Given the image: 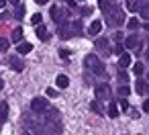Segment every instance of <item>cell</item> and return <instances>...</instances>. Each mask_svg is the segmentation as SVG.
Instances as JSON below:
<instances>
[{
  "instance_id": "obj_1",
  "label": "cell",
  "mask_w": 149,
  "mask_h": 135,
  "mask_svg": "<svg viewBox=\"0 0 149 135\" xmlns=\"http://www.w3.org/2000/svg\"><path fill=\"white\" fill-rule=\"evenodd\" d=\"M84 64H86V68H90V70H92L94 74H100V76H102V74L106 72L104 64H102V62H100V59H98L96 55H92V53H90V55H86Z\"/></svg>"
},
{
  "instance_id": "obj_2",
  "label": "cell",
  "mask_w": 149,
  "mask_h": 135,
  "mask_svg": "<svg viewBox=\"0 0 149 135\" xmlns=\"http://www.w3.org/2000/svg\"><path fill=\"white\" fill-rule=\"evenodd\" d=\"M106 21H108V25H123L125 23V13L120 8H112V13L106 10Z\"/></svg>"
},
{
  "instance_id": "obj_3",
  "label": "cell",
  "mask_w": 149,
  "mask_h": 135,
  "mask_svg": "<svg viewBox=\"0 0 149 135\" xmlns=\"http://www.w3.org/2000/svg\"><path fill=\"white\" fill-rule=\"evenodd\" d=\"M31 111L33 113H45V111H49V102H47V98H43V96H37V98H33L31 100Z\"/></svg>"
},
{
  "instance_id": "obj_4",
  "label": "cell",
  "mask_w": 149,
  "mask_h": 135,
  "mask_svg": "<svg viewBox=\"0 0 149 135\" xmlns=\"http://www.w3.org/2000/svg\"><path fill=\"white\" fill-rule=\"evenodd\" d=\"M96 96L98 98H108L110 96V86L108 84H98L96 86Z\"/></svg>"
},
{
  "instance_id": "obj_5",
  "label": "cell",
  "mask_w": 149,
  "mask_h": 135,
  "mask_svg": "<svg viewBox=\"0 0 149 135\" xmlns=\"http://www.w3.org/2000/svg\"><path fill=\"white\" fill-rule=\"evenodd\" d=\"M96 47H98V51L104 53V55H110V51H112V49L108 47V41H106V39H98V41H96Z\"/></svg>"
},
{
  "instance_id": "obj_6",
  "label": "cell",
  "mask_w": 149,
  "mask_h": 135,
  "mask_svg": "<svg viewBox=\"0 0 149 135\" xmlns=\"http://www.w3.org/2000/svg\"><path fill=\"white\" fill-rule=\"evenodd\" d=\"M125 47H129V49H139V37H137V35H129L127 41H125Z\"/></svg>"
},
{
  "instance_id": "obj_7",
  "label": "cell",
  "mask_w": 149,
  "mask_h": 135,
  "mask_svg": "<svg viewBox=\"0 0 149 135\" xmlns=\"http://www.w3.org/2000/svg\"><path fill=\"white\" fill-rule=\"evenodd\" d=\"M10 68H13L15 72H23V70H25V64H23L21 57H10Z\"/></svg>"
},
{
  "instance_id": "obj_8",
  "label": "cell",
  "mask_w": 149,
  "mask_h": 135,
  "mask_svg": "<svg viewBox=\"0 0 149 135\" xmlns=\"http://www.w3.org/2000/svg\"><path fill=\"white\" fill-rule=\"evenodd\" d=\"M55 84H57V88H68V86H70V78H68L65 74H59V76L55 78Z\"/></svg>"
},
{
  "instance_id": "obj_9",
  "label": "cell",
  "mask_w": 149,
  "mask_h": 135,
  "mask_svg": "<svg viewBox=\"0 0 149 135\" xmlns=\"http://www.w3.org/2000/svg\"><path fill=\"white\" fill-rule=\"evenodd\" d=\"M100 31H102V23H100V21H94V23L88 27V33H90L92 37H94V35H98Z\"/></svg>"
},
{
  "instance_id": "obj_10",
  "label": "cell",
  "mask_w": 149,
  "mask_h": 135,
  "mask_svg": "<svg viewBox=\"0 0 149 135\" xmlns=\"http://www.w3.org/2000/svg\"><path fill=\"white\" fill-rule=\"evenodd\" d=\"M127 8L131 13H139L141 10V0H127Z\"/></svg>"
},
{
  "instance_id": "obj_11",
  "label": "cell",
  "mask_w": 149,
  "mask_h": 135,
  "mask_svg": "<svg viewBox=\"0 0 149 135\" xmlns=\"http://www.w3.org/2000/svg\"><path fill=\"white\" fill-rule=\"evenodd\" d=\"M51 19H53L55 23H59V21L63 19V13L59 10V6H51Z\"/></svg>"
},
{
  "instance_id": "obj_12",
  "label": "cell",
  "mask_w": 149,
  "mask_h": 135,
  "mask_svg": "<svg viewBox=\"0 0 149 135\" xmlns=\"http://www.w3.org/2000/svg\"><path fill=\"white\" fill-rule=\"evenodd\" d=\"M72 35H74V31H70L68 25H61V27H59V37H61V39H70Z\"/></svg>"
},
{
  "instance_id": "obj_13",
  "label": "cell",
  "mask_w": 149,
  "mask_h": 135,
  "mask_svg": "<svg viewBox=\"0 0 149 135\" xmlns=\"http://www.w3.org/2000/svg\"><path fill=\"white\" fill-rule=\"evenodd\" d=\"M37 37H39L41 41H47V39H49V33H47V29H45L43 25H37Z\"/></svg>"
},
{
  "instance_id": "obj_14",
  "label": "cell",
  "mask_w": 149,
  "mask_h": 135,
  "mask_svg": "<svg viewBox=\"0 0 149 135\" xmlns=\"http://www.w3.org/2000/svg\"><path fill=\"white\" fill-rule=\"evenodd\" d=\"M17 51H19L21 55L31 53V51H33V45H31V43H21V45H17Z\"/></svg>"
},
{
  "instance_id": "obj_15",
  "label": "cell",
  "mask_w": 149,
  "mask_h": 135,
  "mask_svg": "<svg viewBox=\"0 0 149 135\" xmlns=\"http://www.w3.org/2000/svg\"><path fill=\"white\" fill-rule=\"evenodd\" d=\"M131 62H133V59H131V55H129V53H123V55L118 57V66H120V68H129V66H131Z\"/></svg>"
},
{
  "instance_id": "obj_16",
  "label": "cell",
  "mask_w": 149,
  "mask_h": 135,
  "mask_svg": "<svg viewBox=\"0 0 149 135\" xmlns=\"http://www.w3.org/2000/svg\"><path fill=\"white\" fill-rule=\"evenodd\" d=\"M6 117H8V104L0 100V121H6Z\"/></svg>"
},
{
  "instance_id": "obj_17",
  "label": "cell",
  "mask_w": 149,
  "mask_h": 135,
  "mask_svg": "<svg viewBox=\"0 0 149 135\" xmlns=\"http://www.w3.org/2000/svg\"><path fill=\"white\" fill-rule=\"evenodd\" d=\"M108 117H110V119H116V117H118V106H116L114 102L108 104Z\"/></svg>"
},
{
  "instance_id": "obj_18",
  "label": "cell",
  "mask_w": 149,
  "mask_h": 135,
  "mask_svg": "<svg viewBox=\"0 0 149 135\" xmlns=\"http://www.w3.org/2000/svg\"><path fill=\"white\" fill-rule=\"evenodd\" d=\"M143 72H145V66H143L141 62H137V64L133 66V74H135V76H143Z\"/></svg>"
},
{
  "instance_id": "obj_19",
  "label": "cell",
  "mask_w": 149,
  "mask_h": 135,
  "mask_svg": "<svg viewBox=\"0 0 149 135\" xmlns=\"http://www.w3.org/2000/svg\"><path fill=\"white\" fill-rule=\"evenodd\" d=\"M135 88H137V92H139V94H143V92L147 90V84H145L143 80H137V84H135Z\"/></svg>"
},
{
  "instance_id": "obj_20",
  "label": "cell",
  "mask_w": 149,
  "mask_h": 135,
  "mask_svg": "<svg viewBox=\"0 0 149 135\" xmlns=\"http://www.w3.org/2000/svg\"><path fill=\"white\" fill-rule=\"evenodd\" d=\"M23 39V29H15L13 31V41L17 43V41H21Z\"/></svg>"
},
{
  "instance_id": "obj_21",
  "label": "cell",
  "mask_w": 149,
  "mask_h": 135,
  "mask_svg": "<svg viewBox=\"0 0 149 135\" xmlns=\"http://www.w3.org/2000/svg\"><path fill=\"white\" fill-rule=\"evenodd\" d=\"M90 106H92V111H94L96 115H102V106H100V102H98V100H92V104H90Z\"/></svg>"
},
{
  "instance_id": "obj_22",
  "label": "cell",
  "mask_w": 149,
  "mask_h": 135,
  "mask_svg": "<svg viewBox=\"0 0 149 135\" xmlns=\"http://www.w3.org/2000/svg\"><path fill=\"white\" fill-rule=\"evenodd\" d=\"M72 29H74V35H82V23H80V21H76V23L72 25Z\"/></svg>"
},
{
  "instance_id": "obj_23",
  "label": "cell",
  "mask_w": 149,
  "mask_h": 135,
  "mask_svg": "<svg viewBox=\"0 0 149 135\" xmlns=\"http://www.w3.org/2000/svg\"><path fill=\"white\" fill-rule=\"evenodd\" d=\"M139 13H141V17H143L145 21H149V4H145V6H141V10H139Z\"/></svg>"
},
{
  "instance_id": "obj_24",
  "label": "cell",
  "mask_w": 149,
  "mask_h": 135,
  "mask_svg": "<svg viewBox=\"0 0 149 135\" xmlns=\"http://www.w3.org/2000/svg\"><path fill=\"white\" fill-rule=\"evenodd\" d=\"M8 47H10L8 39H0V51H8Z\"/></svg>"
},
{
  "instance_id": "obj_25",
  "label": "cell",
  "mask_w": 149,
  "mask_h": 135,
  "mask_svg": "<svg viewBox=\"0 0 149 135\" xmlns=\"http://www.w3.org/2000/svg\"><path fill=\"white\" fill-rule=\"evenodd\" d=\"M41 21H43V17H41L39 13H35V15L31 17V23H33V25H41Z\"/></svg>"
},
{
  "instance_id": "obj_26",
  "label": "cell",
  "mask_w": 149,
  "mask_h": 135,
  "mask_svg": "<svg viewBox=\"0 0 149 135\" xmlns=\"http://www.w3.org/2000/svg\"><path fill=\"white\" fill-rule=\"evenodd\" d=\"M112 51H114V53H118V55H123V53H125V43H116Z\"/></svg>"
},
{
  "instance_id": "obj_27",
  "label": "cell",
  "mask_w": 149,
  "mask_h": 135,
  "mask_svg": "<svg viewBox=\"0 0 149 135\" xmlns=\"http://www.w3.org/2000/svg\"><path fill=\"white\" fill-rule=\"evenodd\" d=\"M118 94L125 98V96H129V94H131V88H129V86H120V88H118Z\"/></svg>"
},
{
  "instance_id": "obj_28",
  "label": "cell",
  "mask_w": 149,
  "mask_h": 135,
  "mask_svg": "<svg viewBox=\"0 0 149 135\" xmlns=\"http://www.w3.org/2000/svg\"><path fill=\"white\" fill-rule=\"evenodd\" d=\"M98 6H100V10H104V13L110 8V6H108V0H98Z\"/></svg>"
},
{
  "instance_id": "obj_29",
  "label": "cell",
  "mask_w": 149,
  "mask_h": 135,
  "mask_svg": "<svg viewBox=\"0 0 149 135\" xmlns=\"http://www.w3.org/2000/svg\"><path fill=\"white\" fill-rule=\"evenodd\" d=\"M127 27H129V29H137V27H139V21H137V19H129Z\"/></svg>"
},
{
  "instance_id": "obj_30",
  "label": "cell",
  "mask_w": 149,
  "mask_h": 135,
  "mask_svg": "<svg viewBox=\"0 0 149 135\" xmlns=\"http://www.w3.org/2000/svg\"><path fill=\"white\" fill-rule=\"evenodd\" d=\"M118 80H120V82H127V80H129V76H127V72H125L123 68L118 70Z\"/></svg>"
},
{
  "instance_id": "obj_31",
  "label": "cell",
  "mask_w": 149,
  "mask_h": 135,
  "mask_svg": "<svg viewBox=\"0 0 149 135\" xmlns=\"http://www.w3.org/2000/svg\"><path fill=\"white\" fill-rule=\"evenodd\" d=\"M15 15H17V19H23V17H25V6H19V10H17Z\"/></svg>"
},
{
  "instance_id": "obj_32",
  "label": "cell",
  "mask_w": 149,
  "mask_h": 135,
  "mask_svg": "<svg viewBox=\"0 0 149 135\" xmlns=\"http://www.w3.org/2000/svg\"><path fill=\"white\" fill-rule=\"evenodd\" d=\"M47 94H49V98H55V96H57V92H55L53 88H47Z\"/></svg>"
},
{
  "instance_id": "obj_33",
  "label": "cell",
  "mask_w": 149,
  "mask_h": 135,
  "mask_svg": "<svg viewBox=\"0 0 149 135\" xmlns=\"http://www.w3.org/2000/svg\"><path fill=\"white\" fill-rule=\"evenodd\" d=\"M120 106H123L125 111H129V108H131V106H129V102H127V98H123V100H120Z\"/></svg>"
},
{
  "instance_id": "obj_34",
  "label": "cell",
  "mask_w": 149,
  "mask_h": 135,
  "mask_svg": "<svg viewBox=\"0 0 149 135\" xmlns=\"http://www.w3.org/2000/svg\"><path fill=\"white\" fill-rule=\"evenodd\" d=\"M59 55H61V57H70V51H68V49H59Z\"/></svg>"
},
{
  "instance_id": "obj_35",
  "label": "cell",
  "mask_w": 149,
  "mask_h": 135,
  "mask_svg": "<svg viewBox=\"0 0 149 135\" xmlns=\"http://www.w3.org/2000/svg\"><path fill=\"white\" fill-rule=\"evenodd\" d=\"M129 115H131V117H133V119H137V117H139V113H137V111H135V108H129Z\"/></svg>"
},
{
  "instance_id": "obj_36",
  "label": "cell",
  "mask_w": 149,
  "mask_h": 135,
  "mask_svg": "<svg viewBox=\"0 0 149 135\" xmlns=\"http://www.w3.org/2000/svg\"><path fill=\"white\" fill-rule=\"evenodd\" d=\"M143 113H147V115H149V100H145V102H143Z\"/></svg>"
},
{
  "instance_id": "obj_37",
  "label": "cell",
  "mask_w": 149,
  "mask_h": 135,
  "mask_svg": "<svg viewBox=\"0 0 149 135\" xmlns=\"http://www.w3.org/2000/svg\"><path fill=\"white\" fill-rule=\"evenodd\" d=\"M90 13H92V8H88V6H86V8H84V10H82V17H88V15H90Z\"/></svg>"
},
{
  "instance_id": "obj_38",
  "label": "cell",
  "mask_w": 149,
  "mask_h": 135,
  "mask_svg": "<svg viewBox=\"0 0 149 135\" xmlns=\"http://www.w3.org/2000/svg\"><path fill=\"white\" fill-rule=\"evenodd\" d=\"M6 2H8V0H0V8H4V6H6Z\"/></svg>"
},
{
  "instance_id": "obj_39",
  "label": "cell",
  "mask_w": 149,
  "mask_h": 135,
  "mask_svg": "<svg viewBox=\"0 0 149 135\" xmlns=\"http://www.w3.org/2000/svg\"><path fill=\"white\" fill-rule=\"evenodd\" d=\"M8 2H10V4H19V0H8Z\"/></svg>"
},
{
  "instance_id": "obj_40",
  "label": "cell",
  "mask_w": 149,
  "mask_h": 135,
  "mask_svg": "<svg viewBox=\"0 0 149 135\" xmlns=\"http://www.w3.org/2000/svg\"><path fill=\"white\" fill-rule=\"evenodd\" d=\"M47 2V0H37V4H45Z\"/></svg>"
},
{
  "instance_id": "obj_41",
  "label": "cell",
  "mask_w": 149,
  "mask_h": 135,
  "mask_svg": "<svg viewBox=\"0 0 149 135\" xmlns=\"http://www.w3.org/2000/svg\"><path fill=\"white\" fill-rule=\"evenodd\" d=\"M145 59H149V49H147V51H145Z\"/></svg>"
},
{
  "instance_id": "obj_42",
  "label": "cell",
  "mask_w": 149,
  "mask_h": 135,
  "mask_svg": "<svg viewBox=\"0 0 149 135\" xmlns=\"http://www.w3.org/2000/svg\"><path fill=\"white\" fill-rule=\"evenodd\" d=\"M2 88H4V82H2V80H0V90H2Z\"/></svg>"
},
{
  "instance_id": "obj_43",
  "label": "cell",
  "mask_w": 149,
  "mask_h": 135,
  "mask_svg": "<svg viewBox=\"0 0 149 135\" xmlns=\"http://www.w3.org/2000/svg\"><path fill=\"white\" fill-rule=\"evenodd\" d=\"M145 29H147V31H149V23H147V25H145Z\"/></svg>"
},
{
  "instance_id": "obj_44",
  "label": "cell",
  "mask_w": 149,
  "mask_h": 135,
  "mask_svg": "<svg viewBox=\"0 0 149 135\" xmlns=\"http://www.w3.org/2000/svg\"><path fill=\"white\" fill-rule=\"evenodd\" d=\"M23 135H29V133H23Z\"/></svg>"
},
{
  "instance_id": "obj_45",
  "label": "cell",
  "mask_w": 149,
  "mask_h": 135,
  "mask_svg": "<svg viewBox=\"0 0 149 135\" xmlns=\"http://www.w3.org/2000/svg\"><path fill=\"white\" fill-rule=\"evenodd\" d=\"M147 92H149V86H147Z\"/></svg>"
},
{
  "instance_id": "obj_46",
  "label": "cell",
  "mask_w": 149,
  "mask_h": 135,
  "mask_svg": "<svg viewBox=\"0 0 149 135\" xmlns=\"http://www.w3.org/2000/svg\"><path fill=\"white\" fill-rule=\"evenodd\" d=\"M80 2H82V0H80Z\"/></svg>"
}]
</instances>
